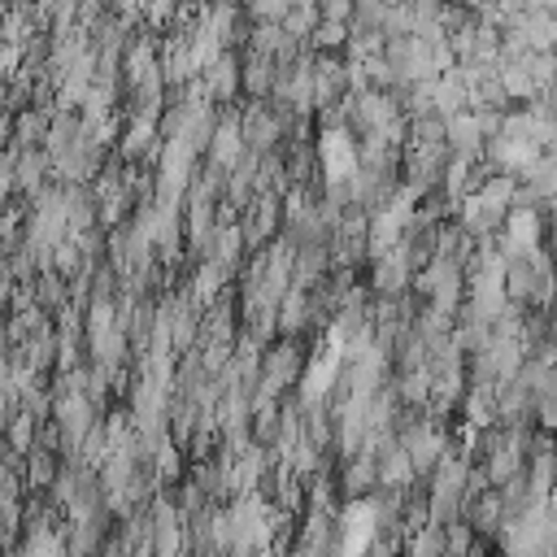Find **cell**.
<instances>
[{"instance_id":"1","label":"cell","mask_w":557,"mask_h":557,"mask_svg":"<svg viewBox=\"0 0 557 557\" xmlns=\"http://www.w3.org/2000/svg\"><path fill=\"white\" fill-rule=\"evenodd\" d=\"M200 161L205 157L191 148V139H183V135L165 139V148H161V157L152 165V191H157L161 209H183V200H187V191L196 183Z\"/></svg>"},{"instance_id":"2","label":"cell","mask_w":557,"mask_h":557,"mask_svg":"<svg viewBox=\"0 0 557 557\" xmlns=\"http://www.w3.org/2000/svg\"><path fill=\"white\" fill-rule=\"evenodd\" d=\"M313 352L305 348L300 335H283L261 352V374H257V396L261 400H283V392L300 387Z\"/></svg>"},{"instance_id":"3","label":"cell","mask_w":557,"mask_h":557,"mask_svg":"<svg viewBox=\"0 0 557 557\" xmlns=\"http://www.w3.org/2000/svg\"><path fill=\"white\" fill-rule=\"evenodd\" d=\"M379 527H383V518H379V500H374V496L348 500L344 513H339V544H335V548H339L344 557H366L370 544L379 540Z\"/></svg>"},{"instance_id":"4","label":"cell","mask_w":557,"mask_h":557,"mask_svg":"<svg viewBox=\"0 0 557 557\" xmlns=\"http://www.w3.org/2000/svg\"><path fill=\"white\" fill-rule=\"evenodd\" d=\"M383 57L392 61L400 87L440 78V70H435V48H431L426 39H418V35H409V39H387V52H383Z\"/></svg>"},{"instance_id":"5","label":"cell","mask_w":557,"mask_h":557,"mask_svg":"<svg viewBox=\"0 0 557 557\" xmlns=\"http://www.w3.org/2000/svg\"><path fill=\"white\" fill-rule=\"evenodd\" d=\"M244 157H248V144H244V109L231 104V109H222V117H218V131H213V144H209L205 161L218 165L222 174H231Z\"/></svg>"},{"instance_id":"6","label":"cell","mask_w":557,"mask_h":557,"mask_svg":"<svg viewBox=\"0 0 557 557\" xmlns=\"http://www.w3.org/2000/svg\"><path fill=\"white\" fill-rule=\"evenodd\" d=\"M239 226H244L248 252H257V248H270V244L283 235V196H270V191H261V196H257V200L244 209Z\"/></svg>"},{"instance_id":"7","label":"cell","mask_w":557,"mask_h":557,"mask_svg":"<svg viewBox=\"0 0 557 557\" xmlns=\"http://www.w3.org/2000/svg\"><path fill=\"white\" fill-rule=\"evenodd\" d=\"M200 83H205V96L213 100V104H235L239 96H244V52L239 48H226L205 74H200Z\"/></svg>"},{"instance_id":"8","label":"cell","mask_w":557,"mask_h":557,"mask_svg":"<svg viewBox=\"0 0 557 557\" xmlns=\"http://www.w3.org/2000/svg\"><path fill=\"white\" fill-rule=\"evenodd\" d=\"M540 157H544V152H540L531 139H513V135H496V139H487V148H483V165H487L492 174H513V178H522Z\"/></svg>"},{"instance_id":"9","label":"cell","mask_w":557,"mask_h":557,"mask_svg":"<svg viewBox=\"0 0 557 557\" xmlns=\"http://www.w3.org/2000/svg\"><path fill=\"white\" fill-rule=\"evenodd\" d=\"M370 292H374V300H400L413 292V265H409L405 248H392L387 257L370 261Z\"/></svg>"},{"instance_id":"10","label":"cell","mask_w":557,"mask_h":557,"mask_svg":"<svg viewBox=\"0 0 557 557\" xmlns=\"http://www.w3.org/2000/svg\"><path fill=\"white\" fill-rule=\"evenodd\" d=\"M544 235H548V213L535 209V205H518V209H509L505 231H500V239H509V244L522 248V252L544 248Z\"/></svg>"},{"instance_id":"11","label":"cell","mask_w":557,"mask_h":557,"mask_svg":"<svg viewBox=\"0 0 557 557\" xmlns=\"http://www.w3.org/2000/svg\"><path fill=\"white\" fill-rule=\"evenodd\" d=\"M339 492H344V500H366V496H374V492H379V453L361 448L357 457H348L344 470H339Z\"/></svg>"},{"instance_id":"12","label":"cell","mask_w":557,"mask_h":557,"mask_svg":"<svg viewBox=\"0 0 557 557\" xmlns=\"http://www.w3.org/2000/svg\"><path fill=\"white\" fill-rule=\"evenodd\" d=\"M418 483V470H413V457L400 440H387L379 448V487L387 492H409Z\"/></svg>"},{"instance_id":"13","label":"cell","mask_w":557,"mask_h":557,"mask_svg":"<svg viewBox=\"0 0 557 557\" xmlns=\"http://www.w3.org/2000/svg\"><path fill=\"white\" fill-rule=\"evenodd\" d=\"M483 148H487V135L479 126V113L466 109L457 117H448V152L453 157H466V161H483Z\"/></svg>"},{"instance_id":"14","label":"cell","mask_w":557,"mask_h":557,"mask_svg":"<svg viewBox=\"0 0 557 557\" xmlns=\"http://www.w3.org/2000/svg\"><path fill=\"white\" fill-rule=\"evenodd\" d=\"M527 479H531L535 496H553L557 492V444L548 435H535L531 457H527Z\"/></svg>"},{"instance_id":"15","label":"cell","mask_w":557,"mask_h":557,"mask_svg":"<svg viewBox=\"0 0 557 557\" xmlns=\"http://www.w3.org/2000/svg\"><path fill=\"white\" fill-rule=\"evenodd\" d=\"M496 409H500V426H531V418H535V396H531V387H527L522 379H513V383H500Z\"/></svg>"},{"instance_id":"16","label":"cell","mask_w":557,"mask_h":557,"mask_svg":"<svg viewBox=\"0 0 557 557\" xmlns=\"http://www.w3.org/2000/svg\"><path fill=\"white\" fill-rule=\"evenodd\" d=\"M305 331H313V292L292 287L278 305V339L283 335H305Z\"/></svg>"},{"instance_id":"17","label":"cell","mask_w":557,"mask_h":557,"mask_svg":"<svg viewBox=\"0 0 557 557\" xmlns=\"http://www.w3.org/2000/svg\"><path fill=\"white\" fill-rule=\"evenodd\" d=\"M466 109H474L466 74H461V70H453V74L435 78V113L448 122V117H457V113H466Z\"/></svg>"},{"instance_id":"18","label":"cell","mask_w":557,"mask_h":557,"mask_svg":"<svg viewBox=\"0 0 557 557\" xmlns=\"http://www.w3.org/2000/svg\"><path fill=\"white\" fill-rule=\"evenodd\" d=\"M522 113H527V135L535 139V148L548 152L557 144V104L548 96H535L531 104H522Z\"/></svg>"},{"instance_id":"19","label":"cell","mask_w":557,"mask_h":557,"mask_svg":"<svg viewBox=\"0 0 557 557\" xmlns=\"http://www.w3.org/2000/svg\"><path fill=\"white\" fill-rule=\"evenodd\" d=\"M474 531H500L505 527V500H500V492L492 487V492H474V496H466V513H461Z\"/></svg>"},{"instance_id":"20","label":"cell","mask_w":557,"mask_h":557,"mask_svg":"<svg viewBox=\"0 0 557 557\" xmlns=\"http://www.w3.org/2000/svg\"><path fill=\"white\" fill-rule=\"evenodd\" d=\"M274 57H261V52H244V96L248 100H270L274 96Z\"/></svg>"},{"instance_id":"21","label":"cell","mask_w":557,"mask_h":557,"mask_svg":"<svg viewBox=\"0 0 557 557\" xmlns=\"http://www.w3.org/2000/svg\"><path fill=\"white\" fill-rule=\"evenodd\" d=\"M531 61V57H527ZM527 61H500L496 65V78H500V87H505V96L518 104H531L535 96H540V87H535V78H531V65Z\"/></svg>"},{"instance_id":"22","label":"cell","mask_w":557,"mask_h":557,"mask_svg":"<svg viewBox=\"0 0 557 557\" xmlns=\"http://www.w3.org/2000/svg\"><path fill=\"white\" fill-rule=\"evenodd\" d=\"M496 392H500V387H496ZM496 392H479V387H470V392H466V400H461L466 426H474V431H492V426H500Z\"/></svg>"},{"instance_id":"23","label":"cell","mask_w":557,"mask_h":557,"mask_svg":"<svg viewBox=\"0 0 557 557\" xmlns=\"http://www.w3.org/2000/svg\"><path fill=\"white\" fill-rule=\"evenodd\" d=\"M348 39H352V26L348 22H322L309 39L313 52H348Z\"/></svg>"},{"instance_id":"24","label":"cell","mask_w":557,"mask_h":557,"mask_svg":"<svg viewBox=\"0 0 557 557\" xmlns=\"http://www.w3.org/2000/svg\"><path fill=\"white\" fill-rule=\"evenodd\" d=\"M405 557H444V527H435V522L418 527L405 544Z\"/></svg>"},{"instance_id":"25","label":"cell","mask_w":557,"mask_h":557,"mask_svg":"<svg viewBox=\"0 0 557 557\" xmlns=\"http://www.w3.org/2000/svg\"><path fill=\"white\" fill-rule=\"evenodd\" d=\"M531 283H535V274H531V261H527V257L505 270V296H509L513 305H527V300H531Z\"/></svg>"},{"instance_id":"26","label":"cell","mask_w":557,"mask_h":557,"mask_svg":"<svg viewBox=\"0 0 557 557\" xmlns=\"http://www.w3.org/2000/svg\"><path fill=\"white\" fill-rule=\"evenodd\" d=\"M409 144H448V122L440 113L409 117Z\"/></svg>"},{"instance_id":"27","label":"cell","mask_w":557,"mask_h":557,"mask_svg":"<svg viewBox=\"0 0 557 557\" xmlns=\"http://www.w3.org/2000/svg\"><path fill=\"white\" fill-rule=\"evenodd\" d=\"M470 548H474V527H470L466 518L448 522V527H444V557H466Z\"/></svg>"},{"instance_id":"28","label":"cell","mask_w":557,"mask_h":557,"mask_svg":"<svg viewBox=\"0 0 557 557\" xmlns=\"http://www.w3.org/2000/svg\"><path fill=\"white\" fill-rule=\"evenodd\" d=\"M157 479H161V483H178V479H183V448H178L174 440H165V444L157 448Z\"/></svg>"},{"instance_id":"29","label":"cell","mask_w":557,"mask_h":557,"mask_svg":"<svg viewBox=\"0 0 557 557\" xmlns=\"http://www.w3.org/2000/svg\"><path fill=\"white\" fill-rule=\"evenodd\" d=\"M292 4H296V0H248L244 9H248L252 22H287Z\"/></svg>"},{"instance_id":"30","label":"cell","mask_w":557,"mask_h":557,"mask_svg":"<svg viewBox=\"0 0 557 557\" xmlns=\"http://www.w3.org/2000/svg\"><path fill=\"white\" fill-rule=\"evenodd\" d=\"M535 422L544 431H557V387H548V392L535 396Z\"/></svg>"},{"instance_id":"31","label":"cell","mask_w":557,"mask_h":557,"mask_svg":"<svg viewBox=\"0 0 557 557\" xmlns=\"http://www.w3.org/2000/svg\"><path fill=\"white\" fill-rule=\"evenodd\" d=\"M318 9H322V22H348L352 26L357 0H318Z\"/></svg>"},{"instance_id":"32","label":"cell","mask_w":557,"mask_h":557,"mask_svg":"<svg viewBox=\"0 0 557 557\" xmlns=\"http://www.w3.org/2000/svg\"><path fill=\"white\" fill-rule=\"evenodd\" d=\"M544 213H548V231H557V200H548Z\"/></svg>"},{"instance_id":"33","label":"cell","mask_w":557,"mask_h":557,"mask_svg":"<svg viewBox=\"0 0 557 557\" xmlns=\"http://www.w3.org/2000/svg\"><path fill=\"white\" fill-rule=\"evenodd\" d=\"M387 9H405V4H413V0H383Z\"/></svg>"},{"instance_id":"34","label":"cell","mask_w":557,"mask_h":557,"mask_svg":"<svg viewBox=\"0 0 557 557\" xmlns=\"http://www.w3.org/2000/svg\"><path fill=\"white\" fill-rule=\"evenodd\" d=\"M548 152H553V157H557V144H553V148H548Z\"/></svg>"}]
</instances>
